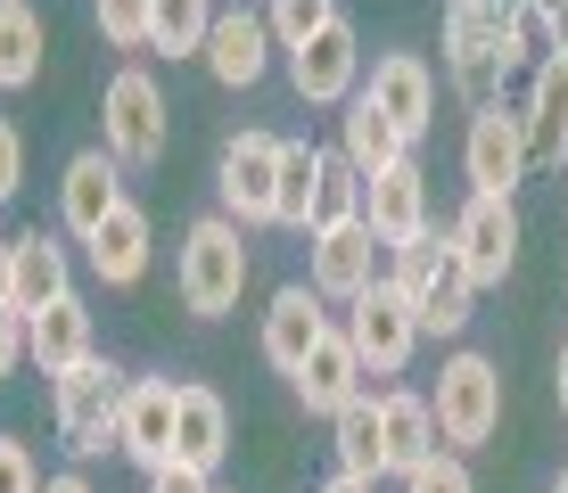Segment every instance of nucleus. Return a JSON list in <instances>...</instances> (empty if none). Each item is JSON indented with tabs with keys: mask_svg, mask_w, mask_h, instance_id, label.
<instances>
[{
	"mask_svg": "<svg viewBox=\"0 0 568 493\" xmlns=\"http://www.w3.org/2000/svg\"><path fill=\"white\" fill-rule=\"evenodd\" d=\"M536 9H544V25H552V42L568 50V0H536Z\"/></svg>",
	"mask_w": 568,
	"mask_h": 493,
	"instance_id": "obj_41",
	"label": "nucleus"
},
{
	"mask_svg": "<svg viewBox=\"0 0 568 493\" xmlns=\"http://www.w3.org/2000/svg\"><path fill=\"white\" fill-rule=\"evenodd\" d=\"M100 124H108V156H115V165H156V156H165V141H173V107H165V91H156L149 66L108 74Z\"/></svg>",
	"mask_w": 568,
	"mask_h": 493,
	"instance_id": "obj_5",
	"label": "nucleus"
},
{
	"mask_svg": "<svg viewBox=\"0 0 568 493\" xmlns=\"http://www.w3.org/2000/svg\"><path fill=\"white\" fill-rule=\"evenodd\" d=\"M149 493H214L206 469H190V461H156L149 469Z\"/></svg>",
	"mask_w": 568,
	"mask_h": 493,
	"instance_id": "obj_39",
	"label": "nucleus"
},
{
	"mask_svg": "<svg viewBox=\"0 0 568 493\" xmlns=\"http://www.w3.org/2000/svg\"><path fill=\"white\" fill-rule=\"evenodd\" d=\"M83 247H91V271H100L108 288H132V280L149 271V247H156V230H149V214L124 197V206H115V214H108L100 230H91Z\"/></svg>",
	"mask_w": 568,
	"mask_h": 493,
	"instance_id": "obj_23",
	"label": "nucleus"
},
{
	"mask_svg": "<svg viewBox=\"0 0 568 493\" xmlns=\"http://www.w3.org/2000/svg\"><path fill=\"white\" fill-rule=\"evenodd\" d=\"M115 156L108 148H83L67 156V182H58V230H74V239H91V230L108 223L115 206H124V182H115Z\"/></svg>",
	"mask_w": 568,
	"mask_h": 493,
	"instance_id": "obj_16",
	"label": "nucleus"
},
{
	"mask_svg": "<svg viewBox=\"0 0 568 493\" xmlns=\"http://www.w3.org/2000/svg\"><path fill=\"white\" fill-rule=\"evenodd\" d=\"M0 493H42V469L17 436H0Z\"/></svg>",
	"mask_w": 568,
	"mask_h": 493,
	"instance_id": "obj_37",
	"label": "nucleus"
},
{
	"mask_svg": "<svg viewBox=\"0 0 568 493\" xmlns=\"http://www.w3.org/2000/svg\"><path fill=\"white\" fill-rule=\"evenodd\" d=\"M371 255H379V230H371V223L313 230V239H305V280H313V296H322V305H355V296L379 280Z\"/></svg>",
	"mask_w": 568,
	"mask_h": 493,
	"instance_id": "obj_9",
	"label": "nucleus"
},
{
	"mask_svg": "<svg viewBox=\"0 0 568 493\" xmlns=\"http://www.w3.org/2000/svg\"><path fill=\"white\" fill-rule=\"evenodd\" d=\"M363 223L379 230V247H404V239L428 230V173L413 165V156L363 182Z\"/></svg>",
	"mask_w": 568,
	"mask_h": 493,
	"instance_id": "obj_15",
	"label": "nucleus"
},
{
	"mask_svg": "<svg viewBox=\"0 0 568 493\" xmlns=\"http://www.w3.org/2000/svg\"><path fill=\"white\" fill-rule=\"evenodd\" d=\"M149 17H156V0H100V33L115 50H149Z\"/></svg>",
	"mask_w": 568,
	"mask_h": 493,
	"instance_id": "obj_34",
	"label": "nucleus"
},
{
	"mask_svg": "<svg viewBox=\"0 0 568 493\" xmlns=\"http://www.w3.org/2000/svg\"><path fill=\"white\" fill-rule=\"evenodd\" d=\"M363 379H371V370H363V353H355V338H346V329H329V338L313 346L297 370H288L297 403H305V411H322V420H338V411L363 394Z\"/></svg>",
	"mask_w": 568,
	"mask_h": 493,
	"instance_id": "obj_14",
	"label": "nucleus"
},
{
	"mask_svg": "<svg viewBox=\"0 0 568 493\" xmlns=\"http://www.w3.org/2000/svg\"><path fill=\"white\" fill-rule=\"evenodd\" d=\"M9 280H17V247L0 239V305H9Z\"/></svg>",
	"mask_w": 568,
	"mask_h": 493,
	"instance_id": "obj_43",
	"label": "nucleus"
},
{
	"mask_svg": "<svg viewBox=\"0 0 568 493\" xmlns=\"http://www.w3.org/2000/svg\"><path fill=\"white\" fill-rule=\"evenodd\" d=\"M17 189H26V132L0 115V206H9Z\"/></svg>",
	"mask_w": 568,
	"mask_h": 493,
	"instance_id": "obj_38",
	"label": "nucleus"
},
{
	"mask_svg": "<svg viewBox=\"0 0 568 493\" xmlns=\"http://www.w3.org/2000/svg\"><path fill=\"white\" fill-rule=\"evenodd\" d=\"M240 288H247L240 223H231V214L190 223V239H182V305L199 312V321H223V312H240Z\"/></svg>",
	"mask_w": 568,
	"mask_h": 493,
	"instance_id": "obj_2",
	"label": "nucleus"
},
{
	"mask_svg": "<svg viewBox=\"0 0 568 493\" xmlns=\"http://www.w3.org/2000/svg\"><path fill=\"white\" fill-rule=\"evenodd\" d=\"M445 239H454V255L469 264V280H478V288H503V280H511V264H519V206H511V197H495V189H469L462 223L445 230Z\"/></svg>",
	"mask_w": 568,
	"mask_h": 493,
	"instance_id": "obj_7",
	"label": "nucleus"
},
{
	"mask_svg": "<svg viewBox=\"0 0 568 493\" xmlns=\"http://www.w3.org/2000/svg\"><path fill=\"white\" fill-rule=\"evenodd\" d=\"M199 58H206V74L223 91H247V83H264V66H272V25L256 9H231V17H214Z\"/></svg>",
	"mask_w": 568,
	"mask_h": 493,
	"instance_id": "obj_19",
	"label": "nucleus"
},
{
	"mask_svg": "<svg viewBox=\"0 0 568 493\" xmlns=\"http://www.w3.org/2000/svg\"><path fill=\"white\" fill-rule=\"evenodd\" d=\"M173 403H182V387H173V379H132L124 420H115V452L141 461V469L173 461Z\"/></svg>",
	"mask_w": 568,
	"mask_h": 493,
	"instance_id": "obj_17",
	"label": "nucleus"
},
{
	"mask_svg": "<svg viewBox=\"0 0 568 493\" xmlns=\"http://www.w3.org/2000/svg\"><path fill=\"white\" fill-rule=\"evenodd\" d=\"M437 444H454V452H478L486 436L503 428V370L486 362V353H454V362L437 370Z\"/></svg>",
	"mask_w": 568,
	"mask_h": 493,
	"instance_id": "obj_4",
	"label": "nucleus"
},
{
	"mask_svg": "<svg viewBox=\"0 0 568 493\" xmlns=\"http://www.w3.org/2000/svg\"><path fill=\"white\" fill-rule=\"evenodd\" d=\"M462 165H469V189H495V197H511V189L527 182V173H536V165H527V124H519L511 107H503V99L469 115Z\"/></svg>",
	"mask_w": 568,
	"mask_h": 493,
	"instance_id": "obj_10",
	"label": "nucleus"
},
{
	"mask_svg": "<svg viewBox=\"0 0 568 493\" xmlns=\"http://www.w3.org/2000/svg\"><path fill=\"white\" fill-rule=\"evenodd\" d=\"M17 362H26V312H17V305H0V379H9Z\"/></svg>",
	"mask_w": 568,
	"mask_h": 493,
	"instance_id": "obj_40",
	"label": "nucleus"
},
{
	"mask_svg": "<svg viewBox=\"0 0 568 493\" xmlns=\"http://www.w3.org/2000/svg\"><path fill=\"white\" fill-rule=\"evenodd\" d=\"M445 66H454V91L469 107H495L503 83H511V17H486L469 0H445Z\"/></svg>",
	"mask_w": 568,
	"mask_h": 493,
	"instance_id": "obj_3",
	"label": "nucleus"
},
{
	"mask_svg": "<svg viewBox=\"0 0 568 493\" xmlns=\"http://www.w3.org/2000/svg\"><path fill=\"white\" fill-rule=\"evenodd\" d=\"M206 33H214V0H156V17H149L156 58H199Z\"/></svg>",
	"mask_w": 568,
	"mask_h": 493,
	"instance_id": "obj_31",
	"label": "nucleus"
},
{
	"mask_svg": "<svg viewBox=\"0 0 568 493\" xmlns=\"http://www.w3.org/2000/svg\"><path fill=\"white\" fill-rule=\"evenodd\" d=\"M329 329H338V321H329V305L313 296V280H288V288L264 305V362L288 379V370H297L305 353L329 338Z\"/></svg>",
	"mask_w": 568,
	"mask_h": 493,
	"instance_id": "obj_13",
	"label": "nucleus"
},
{
	"mask_svg": "<svg viewBox=\"0 0 568 493\" xmlns=\"http://www.w3.org/2000/svg\"><path fill=\"white\" fill-rule=\"evenodd\" d=\"M17 280H9V305L17 312H42L58 296H74V264H67V239L58 230H17Z\"/></svg>",
	"mask_w": 568,
	"mask_h": 493,
	"instance_id": "obj_21",
	"label": "nucleus"
},
{
	"mask_svg": "<svg viewBox=\"0 0 568 493\" xmlns=\"http://www.w3.org/2000/svg\"><path fill=\"white\" fill-rule=\"evenodd\" d=\"M363 99L387 115V124L404 132V141H428V124H437V83H428V66L413 50H387V58H371V83H363Z\"/></svg>",
	"mask_w": 568,
	"mask_h": 493,
	"instance_id": "obj_11",
	"label": "nucleus"
},
{
	"mask_svg": "<svg viewBox=\"0 0 568 493\" xmlns=\"http://www.w3.org/2000/svg\"><path fill=\"white\" fill-rule=\"evenodd\" d=\"M272 189H281V132H240L223 148V214L231 223H272Z\"/></svg>",
	"mask_w": 568,
	"mask_h": 493,
	"instance_id": "obj_12",
	"label": "nucleus"
},
{
	"mask_svg": "<svg viewBox=\"0 0 568 493\" xmlns=\"http://www.w3.org/2000/svg\"><path fill=\"white\" fill-rule=\"evenodd\" d=\"M42 493H91V477H74V469H58V477H42Z\"/></svg>",
	"mask_w": 568,
	"mask_h": 493,
	"instance_id": "obj_42",
	"label": "nucleus"
},
{
	"mask_svg": "<svg viewBox=\"0 0 568 493\" xmlns=\"http://www.w3.org/2000/svg\"><path fill=\"white\" fill-rule=\"evenodd\" d=\"M288 83H297L305 107H346V99L363 91V42H355V25H322L313 42L288 50Z\"/></svg>",
	"mask_w": 568,
	"mask_h": 493,
	"instance_id": "obj_8",
	"label": "nucleus"
},
{
	"mask_svg": "<svg viewBox=\"0 0 568 493\" xmlns=\"http://www.w3.org/2000/svg\"><path fill=\"white\" fill-rule=\"evenodd\" d=\"M469 305H478V280H469V264L454 255V239H445L437 271L413 288V312H420V338H462L469 329Z\"/></svg>",
	"mask_w": 568,
	"mask_h": 493,
	"instance_id": "obj_24",
	"label": "nucleus"
},
{
	"mask_svg": "<svg viewBox=\"0 0 568 493\" xmlns=\"http://www.w3.org/2000/svg\"><path fill=\"white\" fill-rule=\"evenodd\" d=\"M264 25H272V42H281V50H297L322 25H338V0H264Z\"/></svg>",
	"mask_w": 568,
	"mask_h": 493,
	"instance_id": "obj_32",
	"label": "nucleus"
},
{
	"mask_svg": "<svg viewBox=\"0 0 568 493\" xmlns=\"http://www.w3.org/2000/svg\"><path fill=\"white\" fill-rule=\"evenodd\" d=\"M552 493H568V469H560V477H552Z\"/></svg>",
	"mask_w": 568,
	"mask_h": 493,
	"instance_id": "obj_47",
	"label": "nucleus"
},
{
	"mask_svg": "<svg viewBox=\"0 0 568 493\" xmlns=\"http://www.w3.org/2000/svg\"><path fill=\"white\" fill-rule=\"evenodd\" d=\"M519 124H527V165H536V173H560V165H568V58H544V66H536Z\"/></svg>",
	"mask_w": 568,
	"mask_h": 493,
	"instance_id": "obj_18",
	"label": "nucleus"
},
{
	"mask_svg": "<svg viewBox=\"0 0 568 493\" xmlns=\"http://www.w3.org/2000/svg\"><path fill=\"white\" fill-rule=\"evenodd\" d=\"M329 444H338L346 477H371V485L387 477V436H379V403H371V394H355V403L329 420Z\"/></svg>",
	"mask_w": 568,
	"mask_h": 493,
	"instance_id": "obj_27",
	"label": "nucleus"
},
{
	"mask_svg": "<svg viewBox=\"0 0 568 493\" xmlns=\"http://www.w3.org/2000/svg\"><path fill=\"white\" fill-rule=\"evenodd\" d=\"M469 9H486V17H519V0H469Z\"/></svg>",
	"mask_w": 568,
	"mask_h": 493,
	"instance_id": "obj_45",
	"label": "nucleus"
},
{
	"mask_svg": "<svg viewBox=\"0 0 568 493\" xmlns=\"http://www.w3.org/2000/svg\"><path fill=\"white\" fill-rule=\"evenodd\" d=\"M404 493H478V485H469L462 452H437V461H420L413 477H404Z\"/></svg>",
	"mask_w": 568,
	"mask_h": 493,
	"instance_id": "obj_36",
	"label": "nucleus"
},
{
	"mask_svg": "<svg viewBox=\"0 0 568 493\" xmlns=\"http://www.w3.org/2000/svg\"><path fill=\"white\" fill-rule=\"evenodd\" d=\"M322 493H371V477H346V469H338V477H329Z\"/></svg>",
	"mask_w": 568,
	"mask_h": 493,
	"instance_id": "obj_44",
	"label": "nucleus"
},
{
	"mask_svg": "<svg viewBox=\"0 0 568 493\" xmlns=\"http://www.w3.org/2000/svg\"><path fill=\"white\" fill-rule=\"evenodd\" d=\"M42 17H33V0H0V91H26L33 74H42Z\"/></svg>",
	"mask_w": 568,
	"mask_h": 493,
	"instance_id": "obj_28",
	"label": "nucleus"
},
{
	"mask_svg": "<svg viewBox=\"0 0 568 493\" xmlns=\"http://www.w3.org/2000/svg\"><path fill=\"white\" fill-rule=\"evenodd\" d=\"M544 58H568V50L552 42V25H544L536 0H519V17H511V66H544Z\"/></svg>",
	"mask_w": 568,
	"mask_h": 493,
	"instance_id": "obj_33",
	"label": "nucleus"
},
{
	"mask_svg": "<svg viewBox=\"0 0 568 493\" xmlns=\"http://www.w3.org/2000/svg\"><path fill=\"white\" fill-rule=\"evenodd\" d=\"M83 353H100V346H91V305H83V296H58V305L26 312V362H42V379L74 370Z\"/></svg>",
	"mask_w": 568,
	"mask_h": 493,
	"instance_id": "obj_20",
	"label": "nucleus"
},
{
	"mask_svg": "<svg viewBox=\"0 0 568 493\" xmlns=\"http://www.w3.org/2000/svg\"><path fill=\"white\" fill-rule=\"evenodd\" d=\"M223 452H231V411H223V394L214 387H182V403H173V461H190V469H223Z\"/></svg>",
	"mask_w": 568,
	"mask_h": 493,
	"instance_id": "obj_22",
	"label": "nucleus"
},
{
	"mask_svg": "<svg viewBox=\"0 0 568 493\" xmlns=\"http://www.w3.org/2000/svg\"><path fill=\"white\" fill-rule=\"evenodd\" d=\"M313 182H322V148H313V141H281V189H272V223H281V230H305Z\"/></svg>",
	"mask_w": 568,
	"mask_h": 493,
	"instance_id": "obj_30",
	"label": "nucleus"
},
{
	"mask_svg": "<svg viewBox=\"0 0 568 493\" xmlns=\"http://www.w3.org/2000/svg\"><path fill=\"white\" fill-rule=\"evenodd\" d=\"M338 223H363V173L346 165V148H322V182H313L305 239H313V230H338Z\"/></svg>",
	"mask_w": 568,
	"mask_h": 493,
	"instance_id": "obj_29",
	"label": "nucleus"
},
{
	"mask_svg": "<svg viewBox=\"0 0 568 493\" xmlns=\"http://www.w3.org/2000/svg\"><path fill=\"white\" fill-rule=\"evenodd\" d=\"M379 436H387V477H413L420 461H437V411L428 394H379Z\"/></svg>",
	"mask_w": 568,
	"mask_h": 493,
	"instance_id": "obj_25",
	"label": "nucleus"
},
{
	"mask_svg": "<svg viewBox=\"0 0 568 493\" xmlns=\"http://www.w3.org/2000/svg\"><path fill=\"white\" fill-rule=\"evenodd\" d=\"M338 148H346V165H355L363 182H371V173H387V165H404V156H413V141H404V132L387 124V115L371 107L363 91L346 99V115H338Z\"/></svg>",
	"mask_w": 568,
	"mask_h": 493,
	"instance_id": "obj_26",
	"label": "nucleus"
},
{
	"mask_svg": "<svg viewBox=\"0 0 568 493\" xmlns=\"http://www.w3.org/2000/svg\"><path fill=\"white\" fill-rule=\"evenodd\" d=\"M437 255H445V239L437 230H420V239H404V247H387V280H396L404 296H413L428 271H437Z\"/></svg>",
	"mask_w": 568,
	"mask_h": 493,
	"instance_id": "obj_35",
	"label": "nucleus"
},
{
	"mask_svg": "<svg viewBox=\"0 0 568 493\" xmlns=\"http://www.w3.org/2000/svg\"><path fill=\"white\" fill-rule=\"evenodd\" d=\"M338 329L355 338V353H363L371 379H396V370L413 362V346H420V312H413V296H404L396 280H371L355 305H346Z\"/></svg>",
	"mask_w": 568,
	"mask_h": 493,
	"instance_id": "obj_6",
	"label": "nucleus"
},
{
	"mask_svg": "<svg viewBox=\"0 0 568 493\" xmlns=\"http://www.w3.org/2000/svg\"><path fill=\"white\" fill-rule=\"evenodd\" d=\"M124 394L132 379L108 362V353H83L74 370H58L50 379V403H58V436H67V452H108L115 444V420H124Z\"/></svg>",
	"mask_w": 568,
	"mask_h": 493,
	"instance_id": "obj_1",
	"label": "nucleus"
},
{
	"mask_svg": "<svg viewBox=\"0 0 568 493\" xmlns=\"http://www.w3.org/2000/svg\"><path fill=\"white\" fill-rule=\"evenodd\" d=\"M552 379H560V411H568V346H560V370H552Z\"/></svg>",
	"mask_w": 568,
	"mask_h": 493,
	"instance_id": "obj_46",
	"label": "nucleus"
}]
</instances>
